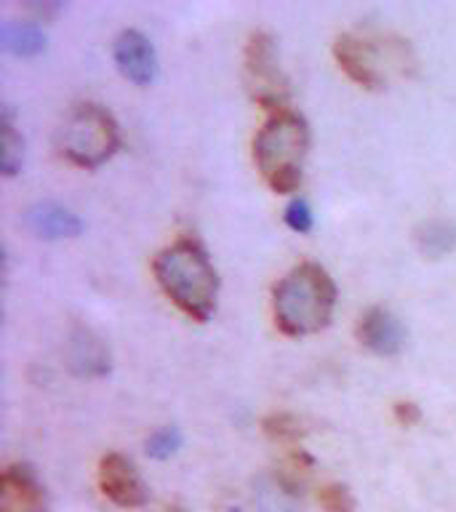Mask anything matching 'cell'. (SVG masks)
<instances>
[{"instance_id": "8", "label": "cell", "mask_w": 456, "mask_h": 512, "mask_svg": "<svg viewBox=\"0 0 456 512\" xmlns=\"http://www.w3.org/2000/svg\"><path fill=\"white\" fill-rule=\"evenodd\" d=\"M112 54H115L120 75L136 83V86H150L155 75H158V54H155L150 38L139 30L120 32L115 38Z\"/></svg>"}, {"instance_id": "3", "label": "cell", "mask_w": 456, "mask_h": 512, "mask_svg": "<svg viewBox=\"0 0 456 512\" xmlns=\"http://www.w3.org/2000/svg\"><path fill=\"white\" fill-rule=\"evenodd\" d=\"M310 152V128L294 110L272 112L254 139V160L264 182L280 195L299 190Z\"/></svg>"}, {"instance_id": "19", "label": "cell", "mask_w": 456, "mask_h": 512, "mask_svg": "<svg viewBox=\"0 0 456 512\" xmlns=\"http://www.w3.org/2000/svg\"><path fill=\"white\" fill-rule=\"evenodd\" d=\"M267 432L275 435V438H294V435H299V430H296L294 424H288L286 416H275V419H270V422H267Z\"/></svg>"}, {"instance_id": "20", "label": "cell", "mask_w": 456, "mask_h": 512, "mask_svg": "<svg viewBox=\"0 0 456 512\" xmlns=\"http://www.w3.org/2000/svg\"><path fill=\"white\" fill-rule=\"evenodd\" d=\"M395 414H398V422L406 424V427H411V424H416L422 419V411H419L416 403H398Z\"/></svg>"}, {"instance_id": "14", "label": "cell", "mask_w": 456, "mask_h": 512, "mask_svg": "<svg viewBox=\"0 0 456 512\" xmlns=\"http://www.w3.org/2000/svg\"><path fill=\"white\" fill-rule=\"evenodd\" d=\"M3 48L16 56H38L46 48V35L38 22H8L3 24Z\"/></svg>"}, {"instance_id": "4", "label": "cell", "mask_w": 456, "mask_h": 512, "mask_svg": "<svg viewBox=\"0 0 456 512\" xmlns=\"http://www.w3.org/2000/svg\"><path fill=\"white\" fill-rule=\"evenodd\" d=\"M334 54L339 67L363 88H384L390 72H403L411 64L406 43H387L358 32L339 35Z\"/></svg>"}, {"instance_id": "6", "label": "cell", "mask_w": 456, "mask_h": 512, "mask_svg": "<svg viewBox=\"0 0 456 512\" xmlns=\"http://www.w3.org/2000/svg\"><path fill=\"white\" fill-rule=\"evenodd\" d=\"M246 83L262 107L278 112L286 110L288 80L280 70L278 46L267 32H256L246 48Z\"/></svg>"}, {"instance_id": "16", "label": "cell", "mask_w": 456, "mask_h": 512, "mask_svg": "<svg viewBox=\"0 0 456 512\" xmlns=\"http://www.w3.org/2000/svg\"><path fill=\"white\" fill-rule=\"evenodd\" d=\"M179 448H182V432L176 427H160L147 438V456L158 459V462L171 459Z\"/></svg>"}, {"instance_id": "7", "label": "cell", "mask_w": 456, "mask_h": 512, "mask_svg": "<svg viewBox=\"0 0 456 512\" xmlns=\"http://www.w3.org/2000/svg\"><path fill=\"white\" fill-rule=\"evenodd\" d=\"M99 488L118 507L136 510L150 502V488L136 470V464L123 454H107L99 464Z\"/></svg>"}, {"instance_id": "2", "label": "cell", "mask_w": 456, "mask_h": 512, "mask_svg": "<svg viewBox=\"0 0 456 512\" xmlns=\"http://www.w3.org/2000/svg\"><path fill=\"white\" fill-rule=\"evenodd\" d=\"M334 307V278L315 262L294 267L272 291L275 323L288 336H310L323 331L334 318Z\"/></svg>"}, {"instance_id": "10", "label": "cell", "mask_w": 456, "mask_h": 512, "mask_svg": "<svg viewBox=\"0 0 456 512\" xmlns=\"http://www.w3.org/2000/svg\"><path fill=\"white\" fill-rule=\"evenodd\" d=\"M358 339L360 344L371 350L374 355L392 358L406 347V328L400 323L398 315H392L384 307H371V310L358 320Z\"/></svg>"}, {"instance_id": "18", "label": "cell", "mask_w": 456, "mask_h": 512, "mask_svg": "<svg viewBox=\"0 0 456 512\" xmlns=\"http://www.w3.org/2000/svg\"><path fill=\"white\" fill-rule=\"evenodd\" d=\"M286 224L291 227L294 232L304 235V232L312 230V224H315V216H312V208L307 200L296 198L288 203L286 208Z\"/></svg>"}, {"instance_id": "15", "label": "cell", "mask_w": 456, "mask_h": 512, "mask_svg": "<svg viewBox=\"0 0 456 512\" xmlns=\"http://www.w3.org/2000/svg\"><path fill=\"white\" fill-rule=\"evenodd\" d=\"M0 128H3V136H0V168H3L6 176H16L24 160V142L22 136L16 134L14 123H11V112L8 110L3 112Z\"/></svg>"}, {"instance_id": "5", "label": "cell", "mask_w": 456, "mask_h": 512, "mask_svg": "<svg viewBox=\"0 0 456 512\" xmlns=\"http://www.w3.org/2000/svg\"><path fill=\"white\" fill-rule=\"evenodd\" d=\"M64 158L80 168H99L118 152V123L99 104H83L62 128Z\"/></svg>"}, {"instance_id": "11", "label": "cell", "mask_w": 456, "mask_h": 512, "mask_svg": "<svg viewBox=\"0 0 456 512\" xmlns=\"http://www.w3.org/2000/svg\"><path fill=\"white\" fill-rule=\"evenodd\" d=\"M27 224H30V230L43 240L78 238L80 232H83V222H80L78 216L72 214L70 208L54 203V200L35 203V206L27 211Z\"/></svg>"}, {"instance_id": "17", "label": "cell", "mask_w": 456, "mask_h": 512, "mask_svg": "<svg viewBox=\"0 0 456 512\" xmlns=\"http://www.w3.org/2000/svg\"><path fill=\"white\" fill-rule=\"evenodd\" d=\"M320 504L326 512H352L355 510V496L347 486L342 483H331L320 491Z\"/></svg>"}, {"instance_id": "13", "label": "cell", "mask_w": 456, "mask_h": 512, "mask_svg": "<svg viewBox=\"0 0 456 512\" xmlns=\"http://www.w3.org/2000/svg\"><path fill=\"white\" fill-rule=\"evenodd\" d=\"M414 240L416 248L430 259L448 256L456 248V224L451 219H443V216L427 219L416 227Z\"/></svg>"}, {"instance_id": "9", "label": "cell", "mask_w": 456, "mask_h": 512, "mask_svg": "<svg viewBox=\"0 0 456 512\" xmlns=\"http://www.w3.org/2000/svg\"><path fill=\"white\" fill-rule=\"evenodd\" d=\"M46 488L27 464H14L0 478V512H46Z\"/></svg>"}, {"instance_id": "12", "label": "cell", "mask_w": 456, "mask_h": 512, "mask_svg": "<svg viewBox=\"0 0 456 512\" xmlns=\"http://www.w3.org/2000/svg\"><path fill=\"white\" fill-rule=\"evenodd\" d=\"M70 368L78 376H104L110 371V352L91 331L78 328L70 339Z\"/></svg>"}, {"instance_id": "1", "label": "cell", "mask_w": 456, "mask_h": 512, "mask_svg": "<svg viewBox=\"0 0 456 512\" xmlns=\"http://www.w3.org/2000/svg\"><path fill=\"white\" fill-rule=\"evenodd\" d=\"M155 278L171 302L195 320H208L216 310L219 275L198 240H176L155 256Z\"/></svg>"}]
</instances>
